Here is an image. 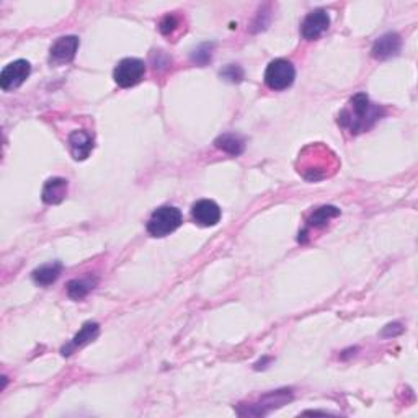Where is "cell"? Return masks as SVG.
Instances as JSON below:
<instances>
[{"instance_id":"1","label":"cell","mask_w":418,"mask_h":418,"mask_svg":"<svg viewBox=\"0 0 418 418\" xmlns=\"http://www.w3.org/2000/svg\"><path fill=\"white\" fill-rule=\"evenodd\" d=\"M338 159L330 149L317 143L300 150L298 159V172L309 182H321L337 172Z\"/></svg>"},{"instance_id":"2","label":"cell","mask_w":418,"mask_h":418,"mask_svg":"<svg viewBox=\"0 0 418 418\" xmlns=\"http://www.w3.org/2000/svg\"><path fill=\"white\" fill-rule=\"evenodd\" d=\"M383 116V108L369 102L366 93H358L348 102L338 115V124L351 134H360L371 129Z\"/></svg>"},{"instance_id":"3","label":"cell","mask_w":418,"mask_h":418,"mask_svg":"<svg viewBox=\"0 0 418 418\" xmlns=\"http://www.w3.org/2000/svg\"><path fill=\"white\" fill-rule=\"evenodd\" d=\"M183 223V216L180 209L173 206H162L156 209L150 216L147 223V232L152 237H166L173 231H177Z\"/></svg>"},{"instance_id":"4","label":"cell","mask_w":418,"mask_h":418,"mask_svg":"<svg viewBox=\"0 0 418 418\" xmlns=\"http://www.w3.org/2000/svg\"><path fill=\"white\" fill-rule=\"evenodd\" d=\"M296 79L294 65L286 59H275L265 70V82L271 90H286Z\"/></svg>"},{"instance_id":"5","label":"cell","mask_w":418,"mask_h":418,"mask_svg":"<svg viewBox=\"0 0 418 418\" xmlns=\"http://www.w3.org/2000/svg\"><path fill=\"white\" fill-rule=\"evenodd\" d=\"M144 74H145L144 61L136 58H126L123 61H120L118 65L115 67L113 79H115V82L118 83L120 87L129 88L143 81Z\"/></svg>"},{"instance_id":"6","label":"cell","mask_w":418,"mask_h":418,"mask_svg":"<svg viewBox=\"0 0 418 418\" xmlns=\"http://www.w3.org/2000/svg\"><path fill=\"white\" fill-rule=\"evenodd\" d=\"M30 72H31V65L28 61L25 59L13 61V63L6 65L2 70V74H0V87H2L6 92L13 90V88L20 87L22 83L26 81Z\"/></svg>"},{"instance_id":"7","label":"cell","mask_w":418,"mask_h":418,"mask_svg":"<svg viewBox=\"0 0 418 418\" xmlns=\"http://www.w3.org/2000/svg\"><path fill=\"white\" fill-rule=\"evenodd\" d=\"M328 25H330V17H328V13L322 10V8H317V10L311 12L304 18L303 25H300V35H303L304 40H317L323 31H327Z\"/></svg>"},{"instance_id":"8","label":"cell","mask_w":418,"mask_h":418,"mask_svg":"<svg viewBox=\"0 0 418 418\" xmlns=\"http://www.w3.org/2000/svg\"><path fill=\"white\" fill-rule=\"evenodd\" d=\"M191 216H193L196 224L203 225V227H213L220 220V208L214 201L201 200L193 204Z\"/></svg>"},{"instance_id":"9","label":"cell","mask_w":418,"mask_h":418,"mask_svg":"<svg viewBox=\"0 0 418 418\" xmlns=\"http://www.w3.org/2000/svg\"><path fill=\"white\" fill-rule=\"evenodd\" d=\"M402 46V40L397 33H386L381 38L374 41L373 48H371V54H373L374 59L384 61L396 56L399 51H401Z\"/></svg>"},{"instance_id":"10","label":"cell","mask_w":418,"mask_h":418,"mask_svg":"<svg viewBox=\"0 0 418 418\" xmlns=\"http://www.w3.org/2000/svg\"><path fill=\"white\" fill-rule=\"evenodd\" d=\"M79 49V38L77 36H63L51 46V61L53 63H69L75 58V53Z\"/></svg>"},{"instance_id":"11","label":"cell","mask_w":418,"mask_h":418,"mask_svg":"<svg viewBox=\"0 0 418 418\" xmlns=\"http://www.w3.org/2000/svg\"><path fill=\"white\" fill-rule=\"evenodd\" d=\"M291 401V392L289 391H276V392H270L266 396H263L260 399V402L253 403L250 407V410L247 412V415H265L273 408H278L283 405V403Z\"/></svg>"},{"instance_id":"12","label":"cell","mask_w":418,"mask_h":418,"mask_svg":"<svg viewBox=\"0 0 418 418\" xmlns=\"http://www.w3.org/2000/svg\"><path fill=\"white\" fill-rule=\"evenodd\" d=\"M70 154L75 161H86L93 149V138L87 131H74L69 136Z\"/></svg>"},{"instance_id":"13","label":"cell","mask_w":418,"mask_h":418,"mask_svg":"<svg viewBox=\"0 0 418 418\" xmlns=\"http://www.w3.org/2000/svg\"><path fill=\"white\" fill-rule=\"evenodd\" d=\"M65 195H67V180L54 177L45 183L41 198H43L46 204H59L63 203Z\"/></svg>"},{"instance_id":"14","label":"cell","mask_w":418,"mask_h":418,"mask_svg":"<svg viewBox=\"0 0 418 418\" xmlns=\"http://www.w3.org/2000/svg\"><path fill=\"white\" fill-rule=\"evenodd\" d=\"M98 332H100V325H98L97 322L83 323V327L81 328V330H79L77 335L72 338V341H70L67 346H64L63 355L69 356L74 350H77V348H81V346H86L87 344H90V341H93L98 337Z\"/></svg>"},{"instance_id":"15","label":"cell","mask_w":418,"mask_h":418,"mask_svg":"<svg viewBox=\"0 0 418 418\" xmlns=\"http://www.w3.org/2000/svg\"><path fill=\"white\" fill-rule=\"evenodd\" d=\"M61 271H63V265H61L59 262L54 263H48V265L40 266V268H36L31 273V278L35 281L36 284L40 286H49L53 284L56 280L59 278Z\"/></svg>"},{"instance_id":"16","label":"cell","mask_w":418,"mask_h":418,"mask_svg":"<svg viewBox=\"0 0 418 418\" xmlns=\"http://www.w3.org/2000/svg\"><path fill=\"white\" fill-rule=\"evenodd\" d=\"M340 216V209L335 208V206H322L314 211V213L309 216L307 219V227H323V225L328 224V220Z\"/></svg>"},{"instance_id":"17","label":"cell","mask_w":418,"mask_h":418,"mask_svg":"<svg viewBox=\"0 0 418 418\" xmlns=\"http://www.w3.org/2000/svg\"><path fill=\"white\" fill-rule=\"evenodd\" d=\"M97 284V280L92 278V276H87V278H81V280H72L69 281L67 284V294L69 298H72L75 300H81L86 298V296L90 293L93 289V286Z\"/></svg>"},{"instance_id":"18","label":"cell","mask_w":418,"mask_h":418,"mask_svg":"<svg viewBox=\"0 0 418 418\" xmlns=\"http://www.w3.org/2000/svg\"><path fill=\"white\" fill-rule=\"evenodd\" d=\"M216 147L231 154V156H241L243 152V139L236 134H223L214 140Z\"/></svg>"},{"instance_id":"19","label":"cell","mask_w":418,"mask_h":418,"mask_svg":"<svg viewBox=\"0 0 418 418\" xmlns=\"http://www.w3.org/2000/svg\"><path fill=\"white\" fill-rule=\"evenodd\" d=\"M220 77L224 79V81L232 82V83H239L243 79V70L241 65L236 64H229L227 67H224L220 70Z\"/></svg>"},{"instance_id":"20","label":"cell","mask_w":418,"mask_h":418,"mask_svg":"<svg viewBox=\"0 0 418 418\" xmlns=\"http://www.w3.org/2000/svg\"><path fill=\"white\" fill-rule=\"evenodd\" d=\"M178 26H180V18H178L177 15H173V13L163 17L161 25H159V28H161V33L166 36H172L173 33L178 30Z\"/></svg>"},{"instance_id":"21","label":"cell","mask_w":418,"mask_h":418,"mask_svg":"<svg viewBox=\"0 0 418 418\" xmlns=\"http://www.w3.org/2000/svg\"><path fill=\"white\" fill-rule=\"evenodd\" d=\"M211 48H213V46L203 45V46H201V48L196 49L195 53H193V61H195V63H198L201 65L208 64L209 61H211Z\"/></svg>"}]
</instances>
